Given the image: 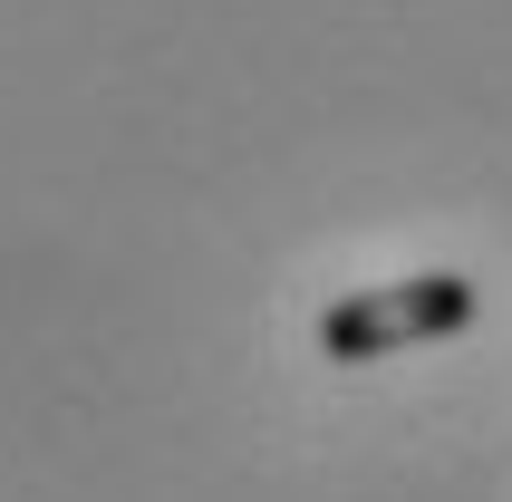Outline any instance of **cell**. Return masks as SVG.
<instances>
[{
	"mask_svg": "<svg viewBox=\"0 0 512 502\" xmlns=\"http://www.w3.org/2000/svg\"><path fill=\"white\" fill-rule=\"evenodd\" d=\"M474 309H484V290L464 271H416V280H387V290H348V300L319 319V358H339V367L397 358V348L474 329Z\"/></svg>",
	"mask_w": 512,
	"mask_h": 502,
	"instance_id": "obj_1",
	"label": "cell"
}]
</instances>
